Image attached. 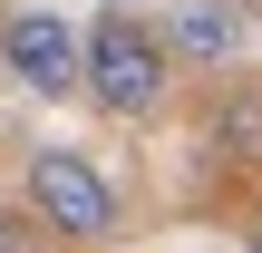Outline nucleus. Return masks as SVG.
Wrapping results in <instances>:
<instances>
[{
	"label": "nucleus",
	"instance_id": "f257e3e1",
	"mask_svg": "<svg viewBox=\"0 0 262 253\" xmlns=\"http://www.w3.org/2000/svg\"><path fill=\"white\" fill-rule=\"evenodd\" d=\"M78 49H88V98H97L107 117H156V107H165V88H175V49H165L156 20H136V10H97V20L78 29Z\"/></svg>",
	"mask_w": 262,
	"mask_h": 253
},
{
	"label": "nucleus",
	"instance_id": "f03ea898",
	"mask_svg": "<svg viewBox=\"0 0 262 253\" xmlns=\"http://www.w3.org/2000/svg\"><path fill=\"white\" fill-rule=\"evenodd\" d=\"M19 195H29V215H39L58 244H117V224H126L117 185H107L97 156H78V146H39V156L19 166Z\"/></svg>",
	"mask_w": 262,
	"mask_h": 253
},
{
	"label": "nucleus",
	"instance_id": "7ed1b4c3",
	"mask_svg": "<svg viewBox=\"0 0 262 253\" xmlns=\"http://www.w3.org/2000/svg\"><path fill=\"white\" fill-rule=\"evenodd\" d=\"M0 68L29 88V98H78L88 88V49L58 10H10L0 20Z\"/></svg>",
	"mask_w": 262,
	"mask_h": 253
},
{
	"label": "nucleus",
	"instance_id": "20e7f679",
	"mask_svg": "<svg viewBox=\"0 0 262 253\" xmlns=\"http://www.w3.org/2000/svg\"><path fill=\"white\" fill-rule=\"evenodd\" d=\"M165 49H175V68H224L243 49V10L233 0H175L165 10Z\"/></svg>",
	"mask_w": 262,
	"mask_h": 253
},
{
	"label": "nucleus",
	"instance_id": "39448f33",
	"mask_svg": "<svg viewBox=\"0 0 262 253\" xmlns=\"http://www.w3.org/2000/svg\"><path fill=\"white\" fill-rule=\"evenodd\" d=\"M0 253H19V215H0Z\"/></svg>",
	"mask_w": 262,
	"mask_h": 253
},
{
	"label": "nucleus",
	"instance_id": "423d86ee",
	"mask_svg": "<svg viewBox=\"0 0 262 253\" xmlns=\"http://www.w3.org/2000/svg\"><path fill=\"white\" fill-rule=\"evenodd\" d=\"M253 253H262V224H253Z\"/></svg>",
	"mask_w": 262,
	"mask_h": 253
}]
</instances>
